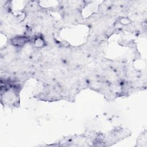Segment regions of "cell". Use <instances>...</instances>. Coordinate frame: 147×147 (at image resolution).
I'll return each mask as SVG.
<instances>
[{
	"instance_id": "6da1fadb",
	"label": "cell",
	"mask_w": 147,
	"mask_h": 147,
	"mask_svg": "<svg viewBox=\"0 0 147 147\" xmlns=\"http://www.w3.org/2000/svg\"><path fill=\"white\" fill-rule=\"evenodd\" d=\"M28 38L25 36H17L11 40V43L15 47H21L24 45L28 41Z\"/></svg>"
}]
</instances>
